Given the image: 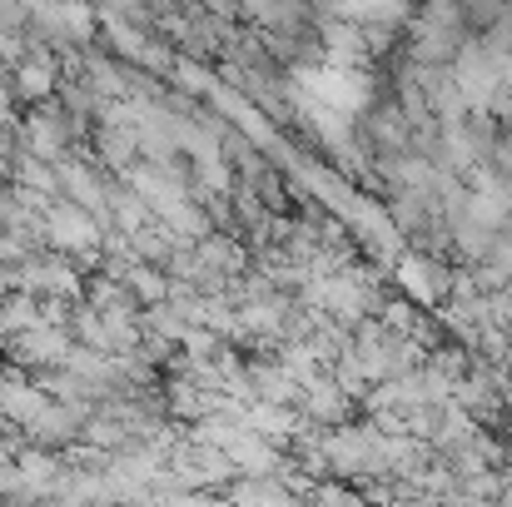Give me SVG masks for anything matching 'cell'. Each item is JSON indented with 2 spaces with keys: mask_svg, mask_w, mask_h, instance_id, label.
Here are the masks:
<instances>
[{
  "mask_svg": "<svg viewBox=\"0 0 512 507\" xmlns=\"http://www.w3.org/2000/svg\"><path fill=\"white\" fill-rule=\"evenodd\" d=\"M155 219V209L130 189V184H115V194H110V234H135V229H145Z\"/></svg>",
  "mask_w": 512,
  "mask_h": 507,
  "instance_id": "obj_16",
  "label": "cell"
},
{
  "mask_svg": "<svg viewBox=\"0 0 512 507\" xmlns=\"http://www.w3.org/2000/svg\"><path fill=\"white\" fill-rule=\"evenodd\" d=\"M70 75H75L100 105H125V100H130V65L115 60L110 50H80Z\"/></svg>",
  "mask_w": 512,
  "mask_h": 507,
  "instance_id": "obj_11",
  "label": "cell"
},
{
  "mask_svg": "<svg viewBox=\"0 0 512 507\" xmlns=\"http://www.w3.org/2000/svg\"><path fill=\"white\" fill-rule=\"evenodd\" d=\"M433 507H473V503H463V498L453 493V498H443V503H433Z\"/></svg>",
  "mask_w": 512,
  "mask_h": 507,
  "instance_id": "obj_18",
  "label": "cell"
},
{
  "mask_svg": "<svg viewBox=\"0 0 512 507\" xmlns=\"http://www.w3.org/2000/svg\"><path fill=\"white\" fill-rule=\"evenodd\" d=\"M388 274L403 289V299L418 304V309H438L448 299V284H453V264L443 254H423V249H403L388 264Z\"/></svg>",
  "mask_w": 512,
  "mask_h": 507,
  "instance_id": "obj_3",
  "label": "cell"
},
{
  "mask_svg": "<svg viewBox=\"0 0 512 507\" xmlns=\"http://www.w3.org/2000/svg\"><path fill=\"white\" fill-rule=\"evenodd\" d=\"M70 348H75L70 329L55 324V319H45V324L15 334L0 353H5V363H15V368H25V373H45V368H60V363L70 358Z\"/></svg>",
  "mask_w": 512,
  "mask_h": 507,
  "instance_id": "obj_8",
  "label": "cell"
},
{
  "mask_svg": "<svg viewBox=\"0 0 512 507\" xmlns=\"http://www.w3.org/2000/svg\"><path fill=\"white\" fill-rule=\"evenodd\" d=\"M90 413H95V403H80V398H50L45 403V413L20 433V443H30V448H45V453H70V448H80L85 443V423H90Z\"/></svg>",
  "mask_w": 512,
  "mask_h": 507,
  "instance_id": "obj_4",
  "label": "cell"
},
{
  "mask_svg": "<svg viewBox=\"0 0 512 507\" xmlns=\"http://www.w3.org/2000/svg\"><path fill=\"white\" fill-rule=\"evenodd\" d=\"M473 279H478L483 289H508V284H512V224L493 234L488 254L473 264Z\"/></svg>",
  "mask_w": 512,
  "mask_h": 507,
  "instance_id": "obj_15",
  "label": "cell"
},
{
  "mask_svg": "<svg viewBox=\"0 0 512 507\" xmlns=\"http://www.w3.org/2000/svg\"><path fill=\"white\" fill-rule=\"evenodd\" d=\"M35 324H45V304L35 294H25V289H5L0 294V348L15 334L35 329Z\"/></svg>",
  "mask_w": 512,
  "mask_h": 507,
  "instance_id": "obj_13",
  "label": "cell"
},
{
  "mask_svg": "<svg viewBox=\"0 0 512 507\" xmlns=\"http://www.w3.org/2000/svg\"><path fill=\"white\" fill-rule=\"evenodd\" d=\"M115 184H120V179L105 174L90 155H70V160L60 165V199L80 204L105 234H110V194H115Z\"/></svg>",
  "mask_w": 512,
  "mask_h": 507,
  "instance_id": "obj_7",
  "label": "cell"
},
{
  "mask_svg": "<svg viewBox=\"0 0 512 507\" xmlns=\"http://www.w3.org/2000/svg\"><path fill=\"white\" fill-rule=\"evenodd\" d=\"M15 130H20V150L25 155H35V160H45V165H55V169L65 165L70 155H80L85 140H90V125L75 120L60 100L25 105L20 120H15Z\"/></svg>",
  "mask_w": 512,
  "mask_h": 507,
  "instance_id": "obj_1",
  "label": "cell"
},
{
  "mask_svg": "<svg viewBox=\"0 0 512 507\" xmlns=\"http://www.w3.org/2000/svg\"><path fill=\"white\" fill-rule=\"evenodd\" d=\"M100 25H130V30H160L155 0H90Z\"/></svg>",
  "mask_w": 512,
  "mask_h": 507,
  "instance_id": "obj_14",
  "label": "cell"
},
{
  "mask_svg": "<svg viewBox=\"0 0 512 507\" xmlns=\"http://www.w3.org/2000/svg\"><path fill=\"white\" fill-rule=\"evenodd\" d=\"M50 393L35 383V373L15 368V363H0V423H10L15 433H25L40 413H45Z\"/></svg>",
  "mask_w": 512,
  "mask_h": 507,
  "instance_id": "obj_10",
  "label": "cell"
},
{
  "mask_svg": "<svg viewBox=\"0 0 512 507\" xmlns=\"http://www.w3.org/2000/svg\"><path fill=\"white\" fill-rule=\"evenodd\" d=\"M60 80H65V60L50 55L45 45H35V40L25 45L20 60L5 65V85H10V95H15L20 110H25V105H45V100H55Z\"/></svg>",
  "mask_w": 512,
  "mask_h": 507,
  "instance_id": "obj_6",
  "label": "cell"
},
{
  "mask_svg": "<svg viewBox=\"0 0 512 507\" xmlns=\"http://www.w3.org/2000/svg\"><path fill=\"white\" fill-rule=\"evenodd\" d=\"M0 80H5V65H0Z\"/></svg>",
  "mask_w": 512,
  "mask_h": 507,
  "instance_id": "obj_19",
  "label": "cell"
},
{
  "mask_svg": "<svg viewBox=\"0 0 512 507\" xmlns=\"http://www.w3.org/2000/svg\"><path fill=\"white\" fill-rule=\"evenodd\" d=\"M299 418L309 423V428H319V433H329V428H343V423H353V408H358V398L334 383L329 373H319L314 383H304L299 388Z\"/></svg>",
  "mask_w": 512,
  "mask_h": 507,
  "instance_id": "obj_9",
  "label": "cell"
},
{
  "mask_svg": "<svg viewBox=\"0 0 512 507\" xmlns=\"http://www.w3.org/2000/svg\"><path fill=\"white\" fill-rule=\"evenodd\" d=\"M85 155L105 174H125V169L140 160V135H135V120H130V105H110L95 125H90V140H85Z\"/></svg>",
  "mask_w": 512,
  "mask_h": 507,
  "instance_id": "obj_5",
  "label": "cell"
},
{
  "mask_svg": "<svg viewBox=\"0 0 512 507\" xmlns=\"http://www.w3.org/2000/svg\"><path fill=\"white\" fill-rule=\"evenodd\" d=\"M314 35H319L324 65H339V70H368L373 65L358 20H314Z\"/></svg>",
  "mask_w": 512,
  "mask_h": 507,
  "instance_id": "obj_12",
  "label": "cell"
},
{
  "mask_svg": "<svg viewBox=\"0 0 512 507\" xmlns=\"http://www.w3.org/2000/svg\"><path fill=\"white\" fill-rule=\"evenodd\" d=\"M458 5H463V20H468L473 35H483L488 25H498V20L512 15V0H458Z\"/></svg>",
  "mask_w": 512,
  "mask_h": 507,
  "instance_id": "obj_17",
  "label": "cell"
},
{
  "mask_svg": "<svg viewBox=\"0 0 512 507\" xmlns=\"http://www.w3.org/2000/svg\"><path fill=\"white\" fill-rule=\"evenodd\" d=\"M40 244L55 249V254H70L85 274L100 269V244H105V229L70 199H50L40 209Z\"/></svg>",
  "mask_w": 512,
  "mask_h": 507,
  "instance_id": "obj_2",
  "label": "cell"
}]
</instances>
